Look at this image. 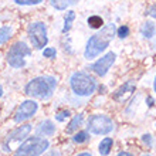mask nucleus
I'll return each mask as SVG.
<instances>
[{
    "mask_svg": "<svg viewBox=\"0 0 156 156\" xmlns=\"http://www.w3.org/2000/svg\"><path fill=\"white\" fill-rule=\"evenodd\" d=\"M48 156H61V155H60V152H58V151H53V152H50Z\"/></svg>",
    "mask_w": 156,
    "mask_h": 156,
    "instance_id": "nucleus-30",
    "label": "nucleus"
},
{
    "mask_svg": "<svg viewBox=\"0 0 156 156\" xmlns=\"http://www.w3.org/2000/svg\"><path fill=\"white\" fill-rule=\"evenodd\" d=\"M146 14H149L152 19H155V20H156V4H152V6L149 7V10H148V13H146Z\"/></svg>",
    "mask_w": 156,
    "mask_h": 156,
    "instance_id": "nucleus-26",
    "label": "nucleus"
},
{
    "mask_svg": "<svg viewBox=\"0 0 156 156\" xmlns=\"http://www.w3.org/2000/svg\"><path fill=\"white\" fill-rule=\"evenodd\" d=\"M31 129H33V126H31L30 123H26V125H21V126L13 129V131L4 138L3 145H2V146H3V151L4 152H10V151H13L14 144L20 145L23 140L29 138Z\"/></svg>",
    "mask_w": 156,
    "mask_h": 156,
    "instance_id": "nucleus-8",
    "label": "nucleus"
},
{
    "mask_svg": "<svg viewBox=\"0 0 156 156\" xmlns=\"http://www.w3.org/2000/svg\"><path fill=\"white\" fill-rule=\"evenodd\" d=\"M142 156H151V155H148V153H145V155H142Z\"/></svg>",
    "mask_w": 156,
    "mask_h": 156,
    "instance_id": "nucleus-34",
    "label": "nucleus"
},
{
    "mask_svg": "<svg viewBox=\"0 0 156 156\" xmlns=\"http://www.w3.org/2000/svg\"><path fill=\"white\" fill-rule=\"evenodd\" d=\"M116 36V26L115 24H107L102 29H99L95 34H92L85 44L84 50V58L88 61H92L98 58L105 50L109 47L111 41Z\"/></svg>",
    "mask_w": 156,
    "mask_h": 156,
    "instance_id": "nucleus-1",
    "label": "nucleus"
},
{
    "mask_svg": "<svg viewBox=\"0 0 156 156\" xmlns=\"http://www.w3.org/2000/svg\"><path fill=\"white\" fill-rule=\"evenodd\" d=\"M114 146V139L107 136V138H104L101 142L98 144V152L101 156H108L111 153V149Z\"/></svg>",
    "mask_w": 156,
    "mask_h": 156,
    "instance_id": "nucleus-15",
    "label": "nucleus"
},
{
    "mask_svg": "<svg viewBox=\"0 0 156 156\" xmlns=\"http://www.w3.org/2000/svg\"><path fill=\"white\" fill-rule=\"evenodd\" d=\"M87 23H88V27H91V29H95V30H99V29H102V27H104L102 17H101V16H97V14L88 17Z\"/></svg>",
    "mask_w": 156,
    "mask_h": 156,
    "instance_id": "nucleus-19",
    "label": "nucleus"
},
{
    "mask_svg": "<svg viewBox=\"0 0 156 156\" xmlns=\"http://www.w3.org/2000/svg\"><path fill=\"white\" fill-rule=\"evenodd\" d=\"M87 131L91 135H109L115 131V122L105 114H94L87 121Z\"/></svg>",
    "mask_w": 156,
    "mask_h": 156,
    "instance_id": "nucleus-5",
    "label": "nucleus"
},
{
    "mask_svg": "<svg viewBox=\"0 0 156 156\" xmlns=\"http://www.w3.org/2000/svg\"><path fill=\"white\" fill-rule=\"evenodd\" d=\"M84 114H77V115H74L73 118H71V121L68 122V125H67L66 128V133L67 135H71V133H75V132L80 129V128L82 126V123H84Z\"/></svg>",
    "mask_w": 156,
    "mask_h": 156,
    "instance_id": "nucleus-13",
    "label": "nucleus"
},
{
    "mask_svg": "<svg viewBox=\"0 0 156 156\" xmlns=\"http://www.w3.org/2000/svg\"><path fill=\"white\" fill-rule=\"evenodd\" d=\"M139 31H140V34H142V37H144V38H148V40H151V38H152L153 36L156 34V24L153 23V21L146 20L144 24L140 26Z\"/></svg>",
    "mask_w": 156,
    "mask_h": 156,
    "instance_id": "nucleus-14",
    "label": "nucleus"
},
{
    "mask_svg": "<svg viewBox=\"0 0 156 156\" xmlns=\"http://www.w3.org/2000/svg\"><path fill=\"white\" fill-rule=\"evenodd\" d=\"M70 116H71V112L68 111V109H61V111H58L57 114L54 115V118H55L57 122H66Z\"/></svg>",
    "mask_w": 156,
    "mask_h": 156,
    "instance_id": "nucleus-20",
    "label": "nucleus"
},
{
    "mask_svg": "<svg viewBox=\"0 0 156 156\" xmlns=\"http://www.w3.org/2000/svg\"><path fill=\"white\" fill-rule=\"evenodd\" d=\"M44 0H14V3L19 6H37L41 4Z\"/></svg>",
    "mask_w": 156,
    "mask_h": 156,
    "instance_id": "nucleus-22",
    "label": "nucleus"
},
{
    "mask_svg": "<svg viewBox=\"0 0 156 156\" xmlns=\"http://www.w3.org/2000/svg\"><path fill=\"white\" fill-rule=\"evenodd\" d=\"M142 140H144L145 145H148V146H152V142H153L152 135H144V136H142Z\"/></svg>",
    "mask_w": 156,
    "mask_h": 156,
    "instance_id": "nucleus-25",
    "label": "nucleus"
},
{
    "mask_svg": "<svg viewBox=\"0 0 156 156\" xmlns=\"http://www.w3.org/2000/svg\"><path fill=\"white\" fill-rule=\"evenodd\" d=\"M3 97V87H2V84H0V98Z\"/></svg>",
    "mask_w": 156,
    "mask_h": 156,
    "instance_id": "nucleus-32",
    "label": "nucleus"
},
{
    "mask_svg": "<svg viewBox=\"0 0 156 156\" xmlns=\"http://www.w3.org/2000/svg\"><path fill=\"white\" fill-rule=\"evenodd\" d=\"M68 2H70V3H74V2H75V0H68Z\"/></svg>",
    "mask_w": 156,
    "mask_h": 156,
    "instance_id": "nucleus-33",
    "label": "nucleus"
},
{
    "mask_svg": "<svg viewBox=\"0 0 156 156\" xmlns=\"http://www.w3.org/2000/svg\"><path fill=\"white\" fill-rule=\"evenodd\" d=\"M57 131V128L54 125L53 121H50V119H44V121H41L38 123L37 126H36V133L40 136H44V138H50V136H53Z\"/></svg>",
    "mask_w": 156,
    "mask_h": 156,
    "instance_id": "nucleus-12",
    "label": "nucleus"
},
{
    "mask_svg": "<svg viewBox=\"0 0 156 156\" xmlns=\"http://www.w3.org/2000/svg\"><path fill=\"white\" fill-rule=\"evenodd\" d=\"M31 55V48L24 41H17L7 51V62L13 68H23L26 66V58Z\"/></svg>",
    "mask_w": 156,
    "mask_h": 156,
    "instance_id": "nucleus-6",
    "label": "nucleus"
},
{
    "mask_svg": "<svg viewBox=\"0 0 156 156\" xmlns=\"http://www.w3.org/2000/svg\"><path fill=\"white\" fill-rule=\"evenodd\" d=\"M135 90H136L135 82L133 81H126V82H123L122 85L119 87L118 90L114 92L112 98H114V101H116V102H125V101L135 92Z\"/></svg>",
    "mask_w": 156,
    "mask_h": 156,
    "instance_id": "nucleus-11",
    "label": "nucleus"
},
{
    "mask_svg": "<svg viewBox=\"0 0 156 156\" xmlns=\"http://www.w3.org/2000/svg\"><path fill=\"white\" fill-rule=\"evenodd\" d=\"M116 61V54L114 51H109L101 58H98L95 62H92L90 66V70L94 71L98 77H105L108 74V71L111 70V67L115 64Z\"/></svg>",
    "mask_w": 156,
    "mask_h": 156,
    "instance_id": "nucleus-10",
    "label": "nucleus"
},
{
    "mask_svg": "<svg viewBox=\"0 0 156 156\" xmlns=\"http://www.w3.org/2000/svg\"><path fill=\"white\" fill-rule=\"evenodd\" d=\"M90 132L88 131H78L74 133L73 136V142L77 145H82V144H87L88 140H90Z\"/></svg>",
    "mask_w": 156,
    "mask_h": 156,
    "instance_id": "nucleus-18",
    "label": "nucleus"
},
{
    "mask_svg": "<svg viewBox=\"0 0 156 156\" xmlns=\"http://www.w3.org/2000/svg\"><path fill=\"white\" fill-rule=\"evenodd\" d=\"M13 31L14 30H13L12 26H2L0 27V45L10 40V37L13 36Z\"/></svg>",
    "mask_w": 156,
    "mask_h": 156,
    "instance_id": "nucleus-17",
    "label": "nucleus"
},
{
    "mask_svg": "<svg viewBox=\"0 0 156 156\" xmlns=\"http://www.w3.org/2000/svg\"><path fill=\"white\" fill-rule=\"evenodd\" d=\"M27 36L36 50H44L48 44V36H47V26L43 21H34L30 23L27 27Z\"/></svg>",
    "mask_w": 156,
    "mask_h": 156,
    "instance_id": "nucleus-7",
    "label": "nucleus"
},
{
    "mask_svg": "<svg viewBox=\"0 0 156 156\" xmlns=\"http://www.w3.org/2000/svg\"><path fill=\"white\" fill-rule=\"evenodd\" d=\"M116 36L119 38H126L129 36V27L128 26H121L116 29Z\"/></svg>",
    "mask_w": 156,
    "mask_h": 156,
    "instance_id": "nucleus-24",
    "label": "nucleus"
},
{
    "mask_svg": "<svg viewBox=\"0 0 156 156\" xmlns=\"http://www.w3.org/2000/svg\"><path fill=\"white\" fill-rule=\"evenodd\" d=\"M146 102H148L149 107H152V105H153V98H152V97H148V98H146Z\"/></svg>",
    "mask_w": 156,
    "mask_h": 156,
    "instance_id": "nucleus-29",
    "label": "nucleus"
},
{
    "mask_svg": "<svg viewBox=\"0 0 156 156\" xmlns=\"http://www.w3.org/2000/svg\"><path fill=\"white\" fill-rule=\"evenodd\" d=\"M153 91H155V94H156V75L153 78Z\"/></svg>",
    "mask_w": 156,
    "mask_h": 156,
    "instance_id": "nucleus-31",
    "label": "nucleus"
},
{
    "mask_svg": "<svg viewBox=\"0 0 156 156\" xmlns=\"http://www.w3.org/2000/svg\"><path fill=\"white\" fill-rule=\"evenodd\" d=\"M50 3L53 6L54 9H57V10H66L67 6L70 4L68 0H50Z\"/></svg>",
    "mask_w": 156,
    "mask_h": 156,
    "instance_id": "nucleus-21",
    "label": "nucleus"
},
{
    "mask_svg": "<svg viewBox=\"0 0 156 156\" xmlns=\"http://www.w3.org/2000/svg\"><path fill=\"white\" fill-rule=\"evenodd\" d=\"M37 111H38L37 101L33 98L26 99V101H23V102L17 107L13 119H14V122H17V123H23V122H26V121H29V119L33 118V116L37 114Z\"/></svg>",
    "mask_w": 156,
    "mask_h": 156,
    "instance_id": "nucleus-9",
    "label": "nucleus"
},
{
    "mask_svg": "<svg viewBox=\"0 0 156 156\" xmlns=\"http://www.w3.org/2000/svg\"><path fill=\"white\" fill-rule=\"evenodd\" d=\"M116 156H133L131 152H126V151H123V152H119Z\"/></svg>",
    "mask_w": 156,
    "mask_h": 156,
    "instance_id": "nucleus-27",
    "label": "nucleus"
},
{
    "mask_svg": "<svg viewBox=\"0 0 156 156\" xmlns=\"http://www.w3.org/2000/svg\"><path fill=\"white\" fill-rule=\"evenodd\" d=\"M50 148V140L44 136L34 135L24 139L14 151V156H41Z\"/></svg>",
    "mask_w": 156,
    "mask_h": 156,
    "instance_id": "nucleus-4",
    "label": "nucleus"
},
{
    "mask_svg": "<svg viewBox=\"0 0 156 156\" xmlns=\"http://www.w3.org/2000/svg\"><path fill=\"white\" fill-rule=\"evenodd\" d=\"M58 85L57 78L53 75H38L30 80L24 87V94L33 99L48 101Z\"/></svg>",
    "mask_w": 156,
    "mask_h": 156,
    "instance_id": "nucleus-2",
    "label": "nucleus"
},
{
    "mask_svg": "<svg viewBox=\"0 0 156 156\" xmlns=\"http://www.w3.org/2000/svg\"><path fill=\"white\" fill-rule=\"evenodd\" d=\"M70 87L78 98H88L98 88V82L95 77L87 71H75L70 77Z\"/></svg>",
    "mask_w": 156,
    "mask_h": 156,
    "instance_id": "nucleus-3",
    "label": "nucleus"
},
{
    "mask_svg": "<svg viewBox=\"0 0 156 156\" xmlns=\"http://www.w3.org/2000/svg\"><path fill=\"white\" fill-rule=\"evenodd\" d=\"M75 156H92V153L91 152H80L78 155H75Z\"/></svg>",
    "mask_w": 156,
    "mask_h": 156,
    "instance_id": "nucleus-28",
    "label": "nucleus"
},
{
    "mask_svg": "<svg viewBox=\"0 0 156 156\" xmlns=\"http://www.w3.org/2000/svg\"><path fill=\"white\" fill-rule=\"evenodd\" d=\"M74 20H75V12L74 10H68V12L66 13V16H64V26H62V30H61L62 33L66 34L70 31Z\"/></svg>",
    "mask_w": 156,
    "mask_h": 156,
    "instance_id": "nucleus-16",
    "label": "nucleus"
},
{
    "mask_svg": "<svg viewBox=\"0 0 156 156\" xmlns=\"http://www.w3.org/2000/svg\"><path fill=\"white\" fill-rule=\"evenodd\" d=\"M55 55H57V50L54 47H45L43 50V57L44 58H55Z\"/></svg>",
    "mask_w": 156,
    "mask_h": 156,
    "instance_id": "nucleus-23",
    "label": "nucleus"
}]
</instances>
